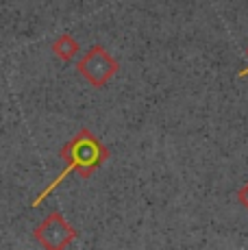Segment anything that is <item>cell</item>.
Masks as SVG:
<instances>
[{
	"label": "cell",
	"mask_w": 248,
	"mask_h": 250,
	"mask_svg": "<svg viewBox=\"0 0 248 250\" xmlns=\"http://www.w3.org/2000/svg\"><path fill=\"white\" fill-rule=\"evenodd\" d=\"M79 50H81L79 42H76L70 33H63V35H59L52 42V52H55V57H59L61 61H72L74 57L79 55Z\"/></svg>",
	"instance_id": "cell-4"
},
{
	"label": "cell",
	"mask_w": 248,
	"mask_h": 250,
	"mask_svg": "<svg viewBox=\"0 0 248 250\" xmlns=\"http://www.w3.org/2000/svg\"><path fill=\"white\" fill-rule=\"evenodd\" d=\"M76 70H79V74L83 76L92 87H104V85L118 74L120 65H118V61L113 59L107 48L100 44H94L76 61Z\"/></svg>",
	"instance_id": "cell-2"
},
{
	"label": "cell",
	"mask_w": 248,
	"mask_h": 250,
	"mask_svg": "<svg viewBox=\"0 0 248 250\" xmlns=\"http://www.w3.org/2000/svg\"><path fill=\"white\" fill-rule=\"evenodd\" d=\"M33 235H35V239L44 248L63 250V248H68L70 244L74 242L79 233H76V229L59 213V211H52L50 215H46L44 218V222L37 224L35 230H33Z\"/></svg>",
	"instance_id": "cell-3"
},
{
	"label": "cell",
	"mask_w": 248,
	"mask_h": 250,
	"mask_svg": "<svg viewBox=\"0 0 248 250\" xmlns=\"http://www.w3.org/2000/svg\"><path fill=\"white\" fill-rule=\"evenodd\" d=\"M246 57H248V48H246ZM246 74H248V68H244V70L240 72V76H246Z\"/></svg>",
	"instance_id": "cell-6"
},
{
	"label": "cell",
	"mask_w": 248,
	"mask_h": 250,
	"mask_svg": "<svg viewBox=\"0 0 248 250\" xmlns=\"http://www.w3.org/2000/svg\"><path fill=\"white\" fill-rule=\"evenodd\" d=\"M237 200H240V205L248 211V181L240 187V189H237Z\"/></svg>",
	"instance_id": "cell-5"
},
{
	"label": "cell",
	"mask_w": 248,
	"mask_h": 250,
	"mask_svg": "<svg viewBox=\"0 0 248 250\" xmlns=\"http://www.w3.org/2000/svg\"><path fill=\"white\" fill-rule=\"evenodd\" d=\"M59 157L65 161V167L57 174V179L33 200L31 207H40L70 174H79L81 179H89V176L109 159V148L104 146L89 128H81L68 144H63V148L59 150Z\"/></svg>",
	"instance_id": "cell-1"
}]
</instances>
